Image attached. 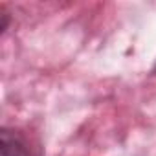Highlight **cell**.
I'll list each match as a JSON object with an SVG mask.
<instances>
[{"label":"cell","instance_id":"obj_1","mask_svg":"<svg viewBox=\"0 0 156 156\" xmlns=\"http://www.w3.org/2000/svg\"><path fill=\"white\" fill-rule=\"evenodd\" d=\"M0 154L2 156H33L28 140L20 132L8 129V127H4L2 132H0Z\"/></svg>","mask_w":156,"mask_h":156},{"label":"cell","instance_id":"obj_2","mask_svg":"<svg viewBox=\"0 0 156 156\" xmlns=\"http://www.w3.org/2000/svg\"><path fill=\"white\" fill-rule=\"evenodd\" d=\"M152 72H154V73H156V64H154V68H152Z\"/></svg>","mask_w":156,"mask_h":156}]
</instances>
